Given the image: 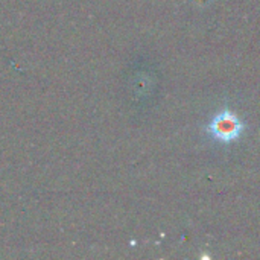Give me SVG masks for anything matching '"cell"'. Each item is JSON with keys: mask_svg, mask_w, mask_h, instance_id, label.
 I'll return each instance as SVG.
<instances>
[{"mask_svg": "<svg viewBox=\"0 0 260 260\" xmlns=\"http://www.w3.org/2000/svg\"><path fill=\"white\" fill-rule=\"evenodd\" d=\"M247 131L242 119L230 108H221L206 125V133L210 139L221 145H232L238 142Z\"/></svg>", "mask_w": 260, "mask_h": 260, "instance_id": "obj_1", "label": "cell"}]
</instances>
